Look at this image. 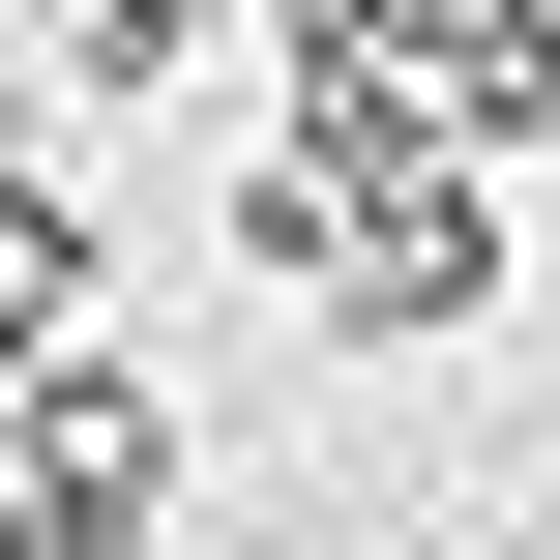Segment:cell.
Instances as JSON below:
<instances>
[{"label":"cell","mask_w":560,"mask_h":560,"mask_svg":"<svg viewBox=\"0 0 560 560\" xmlns=\"http://www.w3.org/2000/svg\"><path fill=\"white\" fill-rule=\"evenodd\" d=\"M0 472H30V502H177V413L59 325V354H0Z\"/></svg>","instance_id":"6da1fadb"},{"label":"cell","mask_w":560,"mask_h":560,"mask_svg":"<svg viewBox=\"0 0 560 560\" xmlns=\"http://www.w3.org/2000/svg\"><path fill=\"white\" fill-rule=\"evenodd\" d=\"M413 118H443V148H560V0H472V30L413 59Z\"/></svg>","instance_id":"7a4b0ae2"},{"label":"cell","mask_w":560,"mask_h":560,"mask_svg":"<svg viewBox=\"0 0 560 560\" xmlns=\"http://www.w3.org/2000/svg\"><path fill=\"white\" fill-rule=\"evenodd\" d=\"M118 266H89V207H59V148H0V354H59Z\"/></svg>","instance_id":"3957f363"},{"label":"cell","mask_w":560,"mask_h":560,"mask_svg":"<svg viewBox=\"0 0 560 560\" xmlns=\"http://www.w3.org/2000/svg\"><path fill=\"white\" fill-rule=\"evenodd\" d=\"M177 59H236V0H89V89H177Z\"/></svg>","instance_id":"277c9868"}]
</instances>
